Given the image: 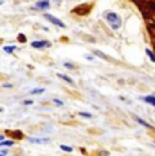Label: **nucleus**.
I'll return each mask as SVG.
<instances>
[{
	"instance_id": "1",
	"label": "nucleus",
	"mask_w": 155,
	"mask_h": 156,
	"mask_svg": "<svg viewBox=\"0 0 155 156\" xmlns=\"http://www.w3.org/2000/svg\"><path fill=\"white\" fill-rule=\"evenodd\" d=\"M105 18H106V20H108V23L110 25V27H112L113 30L120 29L121 18H120V15H118V14H116V12H106Z\"/></svg>"
},
{
	"instance_id": "2",
	"label": "nucleus",
	"mask_w": 155,
	"mask_h": 156,
	"mask_svg": "<svg viewBox=\"0 0 155 156\" xmlns=\"http://www.w3.org/2000/svg\"><path fill=\"white\" fill-rule=\"evenodd\" d=\"M44 16H45V19H48L50 23H53L55 26H57V27H61V29H65V23H64V22H61V20L59 19V18L53 16V15H50V14H45Z\"/></svg>"
},
{
	"instance_id": "3",
	"label": "nucleus",
	"mask_w": 155,
	"mask_h": 156,
	"mask_svg": "<svg viewBox=\"0 0 155 156\" xmlns=\"http://www.w3.org/2000/svg\"><path fill=\"white\" fill-rule=\"evenodd\" d=\"M50 7L49 0H40V2L35 3V8L37 10H48Z\"/></svg>"
},
{
	"instance_id": "4",
	"label": "nucleus",
	"mask_w": 155,
	"mask_h": 156,
	"mask_svg": "<svg viewBox=\"0 0 155 156\" xmlns=\"http://www.w3.org/2000/svg\"><path fill=\"white\" fill-rule=\"evenodd\" d=\"M31 46L34 49H42L45 46H50V44L48 41H34V42H31Z\"/></svg>"
},
{
	"instance_id": "5",
	"label": "nucleus",
	"mask_w": 155,
	"mask_h": 156,
	"mask_svg": "<svg viewBox=\"0 0 155 156\" xmlns=\"http://www.w3.org/2000/svg\"><path fill=\"white\" fill-rule=\"evenodd\" d=\"M7 133L11 136V140H20V139H23V133L20 130H14V132L8 130Z\"/></svg>"
},
{
	"instance_id": "6",
	"label": "nucleus",
	"mask_w": 155,
	"mask_h": 156,
	"mask_svg": "<svg viewBox=\"0 0 155 156\" xmlns=\"http://www.w3.org/2000/svg\"><path fill=\"white\" fill-rule=\"evenodd\" d=\"M29 141L33 143V144H46V143H49V140L48 139H35V137H30Z\"/></svg>"
},
{
	"instance_id": "7",
	"label": "nucleus",
	"mask_w": 155,
	"mask_h": 156,
	"mask_svg": "<svg viewBox=\"0 0 155 156\" xmlns=\"http://www.w3.org/2000/svg\"><path fill=\"white\" fill-rule=\"evenodd\" d=\"M142 101H144L146 103H150V105H153V106H155V97H153V95H148V97H142Z\"/></svg>"
},
{
	"instance_id": "8",
	"label": "nucleus",
	"mask_w": 155,
	"mask_h": 156,
	"mask_svg": "<svg viewBox=\"0 0 155 156\" xmlns=\"http://www.w3.org/2000/svg\"><path fill=\"white\" fill-rule=\"evenodd\" d=\"M135 119H136V122H139L140 125H143V126H146V128H148V129H153V126H151L148 122H146L144 119H142L140 117H135Z\"/></svg>"
},
{
	"instance_id": "9",
	"label": "nucleus",
	"mask_w": 155,
	"mask_h": 156,
	"mask_svg": "<svg viewBox=\"0 0 155 156\" xmlns=\"http://www.w3.org/2000/svg\"><path fill=\"white\" fill-rule=\"evenodd\" d=\"M57 76L60 77L61 80H64V82H67V83H70V84H74V80L71 79V77H68V76H65V75H63V73H57Z\"/></svg>"
},
{
	"instance_id": "10",
	"label": "nucleus",
	"mask_w": 155,
	"mask_h": 156,
	"mask_svg": "<svg viewBox=\"0 0 155 156\" xmlns=\"http://www.w3.org/2000/svg\"><path fill=\"white\" fill-rule=\"evenodd\" d=\"M14 144H15L14 140H4V141L0 143V147H13Z\"/></svg>"
},
{
	"instance_id": "11",
	"label": "nucleus",
	"mask_w": 155,
	"mask_h": 156,
	"mask_svg": "<svg viewBox=\"0 0 155 156\" xmlns=\"http://www.w3.org/2000/svg\"><path fill=\"white\" fill-rule=\"evenodd\" d=\"M15 49H16V46H14V45H11V46H4V52L5 53H13Z\"/></svg>"
},
{
	"instance_id": "12",
	"label": "nucleus",
	"mask_w": 155,
	"mask_h": 156,
	"mask_svg": "<svg viewBox=\"0 0 155 156\" xmlns=\"http://www.w3.org/2000/svg\"><path fill=\"white\" fill-rule=\"evenodd\" d=\"M146 53H147V56L150 57V60H151V61H153V62H155V55H154V53L151 52L150 49H146Z\"/></svg>"
},
{
	"instance_id": "13",
	"label": "nucleus",
	"mask_w": 155,
	"mask_h": 156,
	"mask_svg": "<svg viewBox=\"0 0 155 156\" xmlns=\"http://www.w3.org/2000/svg\"><path fill=\"white\" fill-rule=\"evenodd\" d=\"M60 148H61V149H63V151H64V152H68V154H70V152H72V147L64 145V144H61V145H60Z\"/></svg>"
},
{
	"instance_id": "14",
	"label": "nucleus",
	"mask_w": 155,
	"mask_h": 156,
	"mask_svg": "<svg viewBox=\"0 0 155 156\" xmlns=\"http://www.w3.org/2000/svg\"><path fill=\"white\" fill-rule=\"evenodd\" d=\"M18 41H19V42H22V44H25L26 41H27V38H26L25 34H18Z\"/></svg>"
},
{
	"instance_id": "15",
	"label": "nucleus",
	"mask_w": 155,
	"mask_h": 156,
	"mask_svg": "<svg viewBox=\"0 0 155 156\" xmlns=\"http://www.w3.org/2000/svg\"><path fill=\"white\" fill-rule=\"evenodd\" d=\"M42 92H44V88H34V90H31L30 91V94L35 95V94H42Z\"/></svg>"
},
{
	"instance_id": "16",
	"label": "nucleus",
	"mask_w": 155,
	"mask_h": 156,
	"mask_svg": "<svg viewBox=\"0 0 155 156\" xmlns=\"http://www.w3.org/2000/svg\"><path fill=\"white\" fill-rule=\"evenodd\" d=\"M79 115H80V117H85V118H91V117H93L90 113H85V112H80Z\"/></svg>"
},
{
	"instance_id": "17",
	"label": "nucleus",
	"mask_w": 155,
	"mask_h": 156,
	"mask_svg": "<svg viewBox=\"0 0 155 156\" xmlns=\"http://www.w3.org/2000/svg\"><path fill=\"white\" fill-rule=\"evenodd\" d=\"M94 55H95V56H98V57H102V58H105V60L108 58V57H106L105 55H102V53H101L99 50H95V52H94Z\"/></svg>"
},
{
	"instance_id": "18",
	"label": "nucleus",
	"mask_w": 155,
	"mask_h": 156,
	"mask_svg": "<svg viewBox=\"0 0 155 156\" xmlns=\"http://www.w3.org/2000/svg\"><path fill=\"white\" fill-rule=\"evenodd\" d=\"M53 103L57 105V106H63V105H64V102L60 101V99H53Z\"/></svg>"
},
{
	"instance_id": "19",
	"label": "nucleus",
	"mask_w": 155,
	"mask_h": 156,
	"mask_svg": "<svg viewBox=\"0 0 155 156\" xmlns=\"http://www.w3.org/2000/svg\"><path fill=\"white\" fill-rule=\"evenodd\" d=\"M64 67H65V68H68V69H74V68H75L72 64H70V62H65Z\"/></svg>"
},
{
	"instance_id": "20",
	"label": "nucleus",
	"mask_w": 155,
	"mask_h": 156,
	"mask_svg": "<svg viewBox=\"0 0 155 156\" xmlns=\"http://www.w3.org/2000/svg\"><path fill=\"white\" fill-rule=\"evenodd\" d=\"M0 154H2L3 156H5L8 154V151H7V149H0Z\"/></svg>"
},
{
	"instance_id": "21",
	"label": "nucleus",
	"mask_w": 155,
	"mask_h": 156,
	"mask_svg": "<svg viewBox=\"0 0 155 156\" xmlns=\"http://www.w3.org/2000/svg\"><path fill=\"white\" fill-rule=\"evenodd\" d=\"M23 103H25V105H33V101L31 99H26Z\"/></svg>"
},
{
	"instance_id": "22",
	"label": "nucleus",
	"mask_w": 155,
	"mask_h": 156,
	"mask_svg": "<svg viewBox=\"0 0 155 156\" xmlns=\"http://www.w3.org/2000/svg\"><path fill=\"white\" fill-rule=\"evenodd\" d=\"M2 141H4V136H3V134H0V143Z\"/></svg>"
},
{
	"instance_id": "23",
	"label": "nucleus",
	"mask_w": 155,
	"mask_h": 156,
	"mask_svg": "<svg viewBox=\"0 0 155 156\" xmlns=\"http://www.w3.org/2000/svg\"><path fill=\"white\" fill-rule=\"evenodd\" d=\"M4 87H5V88H11L13 86H11V84H4Z\"/></svg>"
},
{
	"instance_id": "24",
	"label": "nucleus",
	"mask_w": 155,
	"mask_h": 156,
	"mask_svg": "<svg viewBox=\"0 0 155 156\" xmlns=\"http://www.w3.org/2000/svg\"><path fill=\"white\" fill-rule=\"evenodd\" d=\"M2 110H3V109H2V107H0V112H2Z\"/></svg>"
},
{
	"instance_id": "25",
	"label": "nucleus",
	"mask_w": 155,
	"mask_h": 156,
	"mask_svg": "<svg viewBox=\"0 0 155 156\" xmlns=\"http://www.w3.org/2000/svg\"><path fill=\"white\" fill-rule=\"evenodd\" d=\"M0 156H3V155H2V154H0Z\"/></svg>"
}]
</instances>
